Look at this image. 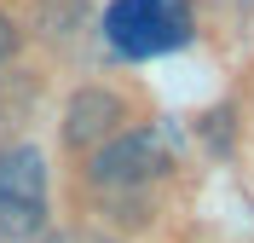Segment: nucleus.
Instances as JSON below:
<instances>
[{"label":"nucleus","instance_id":"f257e3e1","mask_svg":"<svg viewBox=\"0 0 254 243\" xmlns=\"http://www.w3.org/2000/svg\"><path fill=\"white\" fill-rule=\"evenodd\" d=\"M47 232V157L35 145L0 151V238L29 243Z\"/></svg>","mask_w":254,"mask_h":243},{"label":"nucleus","instance_id":"7ed1b4c3","mask_svg":"<svg viewBox=\"0 0 254 243\" xmlns=\"http://www.w3.org/2000/svg\"><path fill=\"white\" fill-rule=\"evenodd\" d=\"M168 174V139L156 128H116L104 145H93L87 179L98 191H139Z\"/></svg>","mask_w":254,"mask_h":243},{"label":"nucleus","instance_id":"6e6552de","mask_svg":"<svg viewBox=\"0 0 254 243\" xmlns=\"http://www.w3.org/2000/svg\"><path fill=\"white\" fill-rule=\"evenodd\" d=\"M12 58H17V29H12V17L0 12V81H6V70H12Z\"/></svg>","mask_w":254,"mask_h":243},{"label":"nucleus","instance_id":"423d86ee","mask_svg":"<svg viewBox=\"0 0 254 243\" xmlns=\"http://www.w3.org/2000/svg\"><path fill=\"white\" fill-rule=\"evenodd\" d=\"M41 243H122V238L98 226H58V232H41Z\"/></svg>","mask_w":254,"mask_h":243},{"label":"nucleus","instance_id":"0eeeda50","mask_svg":"<svg viewBox=\"0 0 254 243\" xmlns=\"http://www.w3.org/2000/svg\"><path fill=\"white\" fill-rule=\"evenodd\" d=\"M202 17H220V23H231V17H243L249 12V0H190Z\"/></svg>","mask_w":254,"mask_h":243},{"label":"nucleus","instance_id":"20e7f679","mask_svg":"<svg viewBox=\"0 0 254 243\" xmlns=\"http://www.w3.org/2000/svg\"><path fill=\"white\" fill-rule=\"evenodd\" d=\"M122 122H127V98L116 87H75L69 104H64V145L69 151H93Z\"/></svg>","mask_w":254,"mask_h":243},{"label":"nucleus","instance_id":"f03ea898","mask_svg":"<svg viewBox=\"0 0 254 243\" xmlns=\"http://www.w3.org/2000/svg\"><path fill=\"white\" fill-rule=\"evenodd\" d=\"M104 35L127 58H156L190 35V12L185 0H116L104 12Z\"/></svg>","mask_w":254,"mask_h":243},{"label":"nucleus","instance_id":"39448f33","mask_svg":"<svg viewBox=\"0 0 254 243\" xmlns=\"http://www.w3.org/2000/svg\"><path fill=\"white\" fill-rule=\"evenodd\" d=\"M87 12H93V0H35L29 6L35 29L47 35V41H75L87 29Z\"/></svg>","mask_w":254,"mask_h":243}]
</instances>
